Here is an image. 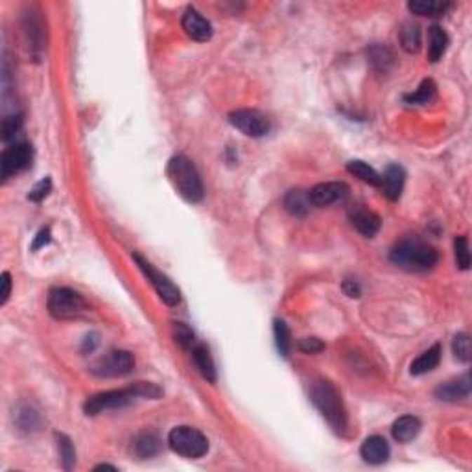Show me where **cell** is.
Here are the masks:
<instances>
[{
    "label": "cell",
    "instance_id": "ffe728a7",
    "mask_svg": "<svg viewBox=\"0 0 472 472\" xmlns=\"http://www.w3.org/2000/svg\"><path fill=\"white\" fill-rule=\"evenodd\" d=\"M439 362H441V345L436 343L433 347H430L428 351H424L419 358H415L410 365V373L413 377H421V375H426L430 371L438 368Z\"/></svg>",
    "mask_w": 472,
    "mask_h": 472
},
{
    "label": "cell",
    "instance_id": "8fae6325",
    "mask_svg": "<svg viewBox=\"0 0 472 472\" xmlns=\"http://www.w3.org/2000/svg\"><path fill=\"white\" fill-rule=\"evenodd\" d=\"M351 194L347 183L343 181H328V183L316 184L309 192L310 203L313 207H330V205L343 203Z\"/></svg>",
    "mask_w": 472,
    "mask_h": 472
},
{
    "label": "cell",
    "instance_id": "8d00e7d4",
    "mask_svg": "<svg viewBox=\"0 0 472 472\" xmlns=\"http://www.w3.org/2000/svg\"><path fill=\"white\" fill-rule=\"evenodd\" d=\"M299 351H303L304 354H319L325 351V343L319 338H303L297 343Z\"/></svg>",
    "mask_w": 472,
    "mask_h": 472
},
{
    "label": "cell",
    "instance_id": "d6986e66",
    "mask_svg": "<svg viewBox=\"0 0 472 472\" xmlns=\"http://www.w3.org/2000/svg\"><path fill=\"white\" fill-rule=\"evenodd\" d=\"M448 43H450V39H448L447 32L443 30L441 26H430L428 28V60L432 63H438L447 52Z\"/></svg>",
    "mask_w": 472,
    "mask_h": 472
},
{
    "label": "cell",
    "instance_id": "277c9868",
    "mask_svg": "<svg viewBox=\"0 0 472 472\" xmlns=\"http://www.w3.org/2000/svg\"><path fill=\"white\" fill-rule=\"evenodd\" d=\"M166 174H168L170 183L174 184V189L189 203H199L203 199V181H201L198 168H196L194 163L189 157H184V155L172 157L168 163V168H166Z\"/></svg>",
    "mask_w": 472,
    "mask_h": 472
},
{
    "label": "cell",
    "instance_id": "83f0119b",
    "mask_svg": "<svg viewBox=\"0 0 472 472\" xmlns=\"http://www.w3.org/2000/svg\"><path fill=\"white\" fill-rule=\"evenodd\" d=\"M433 98H436V83L432 80H424L415 93L404 96V102L410 105H426Z\"/></svg>",
    "mask_w": 472,
    "mask_h": 472
},
{
    "label": "cell",
    "instance_id": "9a60e30c",
    "mask_svg": "<svg viewBox=\"0 0 472 472\" xmlns=\"http://www.w3.org/2000/svg\"><path fill=\"white\" fill-rule=\"evenodd\" d=\"M433 395L439 400H445V403H459V400H465L471 395V378H468V375H465L459 380L441 384Z\"/></svg>",
    "mask_w": 472,
    "mask_h": 472
},
{
    "label": "cell",
    "instance_id": "74e56055",
    "mask_svg": "<svg viewBox=\"0 0 472 472\" xmlns=\"http://www.w3.org/2000/svg\"><path fill=\"white\" fill-rule=\"evenodd\" d=\"M0 283H2V292H0V304L8 303L11 295V275L8 271L0 275Z\"/></svg>",
    "mask_w": 472,
    "mask_h": 472
},
{
    "label": "cell",
    "instance_id": "f546056e",
    "mask_svg": "<svg viewBox=\"0 0 472 472\" xmlns=\"http://www.w3.org/2000/svg\"><path fill=\"white\" fill-rule=\"evenodd\" d=\"M25 34L34 52L43 48V26H41V20L35 15L25 17Z\"/></svg>",
    "mask_w": 472,
    "mask_h": 472
},
{
    "label": "cell",
    "instance_id": "4316f807",
    "mask_svg": "<svg viewBox=\"0 0 472 472\" xmlns=\"http://www.w3.org/2000/svg\"><path fill=\"white\" fill-rule=\"evenodd\" d=\"M274 334H275V345H277L278 354H281L283 358H288L290 349H292V336H290L288 325L284 323L283 319H275Z\"/></svg>",
    "mask_w": 472,
    "mask_h": 472
},
{
    "label": "cell",
    "instance_id": "836d02e7",
    "mask_svg": "<svg viewBox=\"0 0 472 472\" xmlns=\"http://www.w3.org/2000/svg\"><path fill=\"white\" fill-rule=\"evenodd\" d=\"M452 351L456 360L463 363L471 362V338H468L467 334H457L452 342Z\"/></svg>",
    "mask_w": 472,
    "mask_h": 472
},
{
    "label": "cell",
    "instance_id": "8992f818",
    "mask_svg": "<svg viewBox=\"0 0 472 472\" xmlns=\"http://www.w3.org/2000/svg\"><path fill=\"white\" fill-rule=\"evenodd\" d=\"M46 309L55 319H74L85 312L87 304L80 293L70 288H52L48 293Z\"/></svg>",
    "mask_w": 472,
    "mask_h": 472
},
{
    "label": "cell",
    "instance_id": "1f68e13d",
    "mask_svg": "<svg viewBox=\"0 0 472 472\" xmlns=\"http://www.w3.org/2000/svg\"><path fill=\"white\" fill-rule=\"evenodd\" d=\"M172 334H174V339L177 345H181L183 349H192L196 345V334L194 330L189 327V325L180 323V321H174L172 323Z\"/></svg>",
    "mask_w": 472,
    "mask_h": 472
},
{
    "label": "cell",
    "instance_id": "d6a6232c",
    "mask_svg": "<svg viewBox=\"0 0 472 472\" xmlns=\"http://www.w3.org/2000/svg\"><path fill=\"white\" fill-rule=\"evenodd\" d=\"M454 253H456L457 268L467 271L471 268V251H468V240L465 236H456V240H454Z\"/></svg>",
    "mask_w": 472,
    "mask_h": 472
},
{
    "label": "cell",
    "instance_id": "7a4b0ae2",
    "mask_svg": "<svg viewBox=\"0 0 472 472\" xmlns=\"http://www.w3.org/2000/svg\"><path fill=\"white\" fill-rule=\"evenodd\" d=\"M310 400L316 406V410L321 413V417L327 421L328 426L332 428L336 433H339V436H345L349 426L347 410L343 406L342 395L336 389V386L330 380L319 378V380L312 384Z\"/></svg>",
    "mask_w": 472,
    "mask_h": 472
},
{
    "label": "cell",
    "instance_id": "ac0fdd59",
    "mask_svg": "<svg viewBox=\"0 0 472 472\" xmlns=\"http://www.w3.org/2000/svg\"><path fill=\"white\" fill-rule=\"evenodd\" d=\"M421 432V421L413 415H403L398 417L391 426L393 439L398 443H410Z\"/></svg>",
    "mask_w": 472,
    "mask_h": 472
},
{
    "label": "cell",
    "instance_id": "f35d334b",
    "mask_svg": "<svg viewBox=\"0 0 472 472\" xmlns=\"http://www.w3.org/2000/svg\"><path fill=\"white\" fill-rule=\"evenodd\" d=\"M50 240H52V234H50V227L41 229L39 233H37V236H35L34 244H32V249H34V251H37V249L45 248V245L50 244Z\"/></svg>",
    "mask_w": 472,
    "mask_h": 472
},
{
    "label": "cell",
    "instance_id": "5b68a950",
    "mask_svg": "<svg viewBox=\"0 0 472 472\" xmlns=\"http://www.w3.org/2000/svg\"><path fill=\"white\" fill-rule=\"evenodd\" d=\"M168 447L180 456L198 459L209 452V439L192 426H175L168 433Z\"/></svg>",
    "mask_w": 472,
    "mask_h": 472
},
{
    "label": "cell",
    "instance_id": "5bb4252c",
    "mask_svg": "<svg viewBox=\"0 0 472 472\" xmlns=\"http://www.w3.org/2000/svg\"><path fill=\"white\" fill-rule=\"evenodd\" d=\"M360 456L369 465H382L388 461L389 457V445L382 436H371L362 443L360 447Z\"/></svg>",
    "mask_w": 472,
    "mask_h": 472
},
{
    "label": "cell",
    "instance_id": "2e32d148",
    "mask_svg": "<svg viewBox=\"0 0 472 472\" xmlns=\"http://www.w3.org/2000/svg\"><path fill=\"white\" fill-rule=\"evenodd\" d=\"M404 181H406V172H404L403 166H398V164H389L388 170H386V174L382 175V187L384 196L391 201H397L400 198L404 190Z\"/></svg>",
    "mask_w": 472,
    "mask_h": 472
},
{
    "label": "cell",
    "instance_id": "52a82bcc",
    "mask_svg": "<svg viewBox=\"0 0 472 472\" xmlns=\"http://www.w3.org/2000/svg\"><path fill=\"white\" fill-rule=\"evenodd\" d=\"M135 262L139 266V269L146 275V278L149 281V284L154 286V290L157 292V295L161 297L163 303H166L168 306H177L181 303V292L180 288L175 286L172 281L164 274H161L159 269H155L154 264H149L148 260L142 259L140 255H133Z\"/></svg>",
    "mask_w": 472,
    "mask_h": 472
},
{
    "label": "cell",
    "instance_id": "ab89813d",
    "mask_svg": "<svg viewBox=\"0 0 472 472\" xmlns=\"http://www.w3.org/2000/svg\"><path fill=\"white\" fill-rule=\"evenodd\" d=\"M342 288L343 292H345V295H349V297H360V286L356 281H353V278H345Z\"/></svg>",
    "mask_w": 472,
    "mask_h": 472
},
{
    "label": "cell",
    "instance_id": "e0dca14e",
    "mask_svg": "<svg viewBox=\"0 0 472 472\" xmlns=\"http://www.w3.org/2000/svg\"><path fill=\"white\" fill-rule=\"evenodd\" d=\"M190 351H192V358H194L196 368L201 373V377L210 384L216 382L218 380V373H216V365H214V360L210 356L209 349L201 345V343H196Z\"/></svg>",
    "mask_w": 472,
    "mask_h": 472
},
{
    "label": "cell",
    "instance_id": "d590c367",
    "mask_svg": "<svg viewBox=\"0 0 472 472\" xmlns=\"http://www.w3.org/2000/svg\"><path fill=\"white\" fill-rule=\"evenodd\" d=\"M50 192H52V181H50L48 177H45V180H41L39 183L35 184L34 189L30 190L28 199L34 201V203H39V201H43V199H45Z\"/></svg>",
    "mask_w": 472,
    "mask_h": 472
},
{
    "label": "cell",
    "instance_id": "7402d4cb",
    "mask_svg": "<svg viewBox=\"0 0 472 472\" xmlns=\"http://www.w3.org/2000/svg\"><path fill=\"white\" fill-rule=\"evenodd\" d=\"M450 8V2H441V0H413L407 2V10L413 15L421 17H438L443 15Z\"/></svg>",
    "mask_w": 472,
    "mask_h": 472
},
{
    "label": "cell",
    "instance_id": "6da1fadb",
    "mask_svg": "<svg viewBox=\"0 0 472 472\" xmlns=\"http://www.w3.org/2000/svg\"><path fill=\"white\" fill-rule=\"evenodd\" d=\"M163 395V389L151 382H137L130 388L111 389V391L96 393L90 398H87L83 410L87 415H98V413L109 412V410H120V407L130 406L137 398H159Z\"/></svg>",
    "mask_w": 472,
    "mask_h": 472
},
{
    "label": "cell",
    "instance_id": "3957f363",
    "mask_svg": "<svg viewBox=\"0 0 472 472\" xmlns=\"http://www.w3.org/2000/svg\"><path fill=\"white\" fill-rule=\"evenodd\" d=\"M389 260L404 271L421 274V271L432 269L438 264L439 255L432 245H428L423 240L404 238L391 249Z\"/></svg>",
    "mask_w": 472,
    "mask_h": 472
},
{
    "label": "cell",
    "instance_id": "4fadbf2b",
    "mask_svg": "<svg viewBox=\"0 0 472 472\" xmlns=\"http://www.w3.org/2000/svg\"><path fill=\"white\" fill-rule=\"evenodd\" d=\"M181 25H183L184 34L198 43H207L213 37V25L194 8H189L184 11Z\"/></svg>",
    "mask_w": 472,
    "mask_h": 472
},
{
    "label": "cell",
    "instance_id": "30bf717a",
    "mask_svg": "<svg viewBox=\"0 0 472 472\" xmlns=\"http://www.w3.org/2000/svg\"><path fill=\"white\" fill-rule=\"evenodd\" d=\"M229 122L245 137L260 139L269 131V120L257 109H236L229 114Z\"/></svg>",
    "mask_w": 472,
    "mask_h": 472
},
{
    "label": "cell",
    "instance_id": "60d3db41",
    "mask_svg": "<svg viewBox=\"0 0 472 472\" xmlns=\"http://www.w3.org/2000/svg\"><path fill=\"white\" fill-rule=\"evenodd\" d=\"M95 471H116V467H113L109 463H100V465L95 467Z\"/></svg>",
    "mask_w": 472,
    "mask_h": 472
},
{
    "label": "cell",
    "instance_id": "9c48e42d",
    "mask_svg": "<svg viewBox=\"0 0 472 472\" xmlns=\"http://www.w3.org/2000/svg\"><path fill=\"white\" fill-rule=\"evenodd\" d=\"M32 164V146L26 142H15L6 148L0 157V177L8 181Z\"/></svg>",
    "mask_w": 472,
    "mask_h": 472
},
{
    "label": "cell",
    "instance_id": "484cf974",
    "mask_svg": "<svg viewBox=\"0 0 472 472\" xmlns=\"http://www.w3.org/2000/svg\"><path fill=\"white\" fill-rule=\"evenodd\" d=\"M55 441H58V450H60L61 463H63V468L65 471H72L76 465V448L74 443L70 441L69 436L65 433L55 432Z\"/></svg>",
    "mask_w": 472,
    "mask_h": 472
},
{
    "label": "cell",
    "instance_id": "f1b7e54d",
    "mask_svg": "<svg viewBox=\"0 0 472 472\" xmlns=\"http://www.w3.org/2000/svg\"><path fill=\"white\" fill-rule=\"evenodd\" d=\"M400 45L410 54L419 52V48H421V30H419L417 25L406 22L403 26V30H400Z\"/></svg>",
    "mask_w": 472,
    "mask_h": 472
},
{
    "label": "cell",
    "instance_id": "4dcf8cb0",
    "mask_svg": "<svg viewBox=\"0 0 472 472\" xmlns=\"http://www.w3.org/2000/svg\"><path fill=\"white\" fill-rule=\"evenodd\" d=\"M393 52L388 48V46H380L375 45L369 48V61H371V65L375 67L380 72H386L389 67L393 65Z\"/></svg>",
    "mask_w": 472,
    "mask_h": 472
},
{
    "label": "cell",
    "instance_id": "cb8c5ba5",
    "mask_svg": "<svg viewBox=\"0 0 472 472\" xmlns=\"http://www.w3.org/2000/svg\"><path fill=\"white\" fill-rule=\"evenodd\" d=\"M347 172L349 174H353L354 177H358V180L363 181V183L371 184V187H380V183H382V175L378 174L373 166H369L368 163H363V161L358 159L349 161Z\"/></svg>",
    "mask_w": 472,
    "mask_h": 472
},
{
    "label": "cell",
    "instance_id": "44dd1931",
    "mask_svg": "<svg viewBox=\"0 0 472 472\" xmlns=\"http://www.w3.org/2000/svg\"><path fill=\"white\" fill-rule=\"evenodd\" d=\"M131 450L140 459H148V457H154L155 454L159 452L161 441L154 432H142L133 439Z\"/></svg>",
    "mask_w": 472,
    "mask_h": 472
},
{
    "label": "cell",
    "instance_id": "d4e9b609",
    "mask_svg": "<svg viewBox=\"0 0 472 472\" xmlns=\"http://www.w3.org/2000/svg\"><path fill=\"white\" fill-rule=\"evenodd\" d=\"M15 423L20 432H35L41 426V415L32 406H20L15 413Z\"/></svg>",
    "mask_w": 472,
    "mask_h": 472
},
{
    "label": "cell",
    "instance_id": "e575fe53",
    "mask_svg": "<svg viewBox=\"0 0 472 472\" xmlns=\"http://www.w3.org/2000/svg\"><path fill=\"white\" fill-rule=\"evenodd\" d=\"M20 126H22V116L20 114H11V116H6L2 120V139L6 142L15 139V135L19 133Z\"/></svg>",
    "mask_w": 472,
    "mask_h": 472
},
{
    "label": "cell",
    "instance_id": "7c38bea8",
    "mask_svg": "<svg viewBox=\"0 0 472 472\" xmlns=\"http://www.w3.org/2000/svg\"><path fill=\"white\" fill-rule=\"evenodd\" d=\"M349 222L365 238H373L375 234L380 231V225H382L380 216L373 210L365 209L363 205H354L349 209Z\"/></svg>",
    "mask_w": 472,
    "mask_h": 472
},
{
    "label": "cell",
    "instance_id": "ba28073f",
    "mask_svg": "<svg viewBox=\"0 0 472 472\" xmlns=\"http://www.w3.org/2000/svg\"><path fill=\"white\" fill-rule=\"evenodd\" d=\"M135 368V358L130 351H111L90 365V373L100 378H116L130 375Z\"/></svg>",
    "mask_w": 472,
    "mask_h": 472
},
{
    "label": "cell",
    "instance_id": "603a6c76",
    "mask_svg": "<svg viewBox=\"0 0 472 472\" xmlns=\"http://www.w3.org/2000/svg\"><path fill=\"white\" fill-rule=\"evenodd\" d=\"M310 205L312 203H310L309 192H304V190H290L286 198H284L286 210L293 214V216H297V218H303V216L309 214Z\"/></svg>",
    "mask_w": 472,
    "mask_h": 472
}]
</instances>
